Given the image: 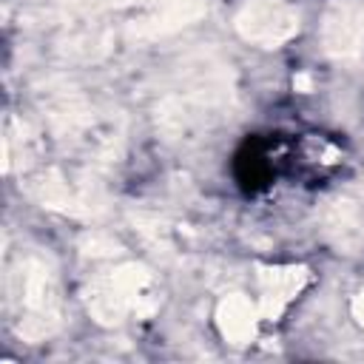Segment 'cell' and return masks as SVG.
I'll list each match as a JSON object with an SVG mask.
<instances>
[{"instance_id": "1", "label": "cell", "mask_w": 364, "mask_h": 364, "mask_svg": "<svg viewBox=\"0 0 364 364\" xmlns=\"http://www.w3.org/2000/svg\"><path fill=\"white\" fill-rule=\"evenodd\" d=\"M40 108L48 131L82 156L94 171L108 168L122 156L125 119L71 85H48L40 94Z\"/></svg>"}, {"instance_id": "2", "label": "cell", "mask_w": 364, "mask_h": 364, "mask_svg": "<svg viewBox=\"0 0 364 364\" xmlns=\"http://www.w3.org/2000/svg\"><path fill=\"white\" fill-rule=\"evenodd\" d=\"M6 301L14 333L23 341H46L63 324V293L57 267L37 247L17 250L6 262Z\"/></svg>"}, {"instance_id": "3", "label": "cell", "mask_w": 364, "mask_h": 364, "mask_svg": "<svg viewBox=\"0 0 364 364\" xmlns=\"http://www.w3.org/2000/svg\"><path fill=\"white\" fill-rule=\"evenodd\" d=\"M85 310L97 324L117 327L125 318L145 321L159 310L162 293L154 270L142 262H122L94 276L82 293Z\"/></svg>"}, {"instance_id": "4", "label": "cell", "mask_w": 364, "mask_h": 364, "mask_svg": "<svg viewBox=\"0 0 364 364\" xmlns=\"http://www.w3.org/2000/svg\"><path fill=\"white\" fill-rule=\"evenodd\" d=\"M20 185L37 205L57 210L63 216L97 219L108 210V193L94 179V173H65L54 165H31L26 168Z\"/></svg>"}, {"instance_id": "5", "label": "cell", "mask_w": 364, "mask_h": 364, "mask_svg": "<svg viewBox=\"0 0 364 364\" xmlns=\"http://www.w3.org/2000/svg\"><path fill=\"white\" fill-rule=\"evenodd\" d=\"M173 91L205 111L213 122H222L236 102V71L219 51L202 48L179 63Z\"/></svg>"}, {"instance_id": "6", "label": "cell", "mask_w": 364, "mask_h": 364, "mask_svg": "<svg viewBox=\"0 0 364 364\" xmlns=\"http://www.w3.org/2000/svg\"><path fill=\"white\" fill-rule=\"evenodd\" d=\"M57 48L71 63H97L111 51L102 0H54Z\"/></svg>"}, {"instance_id": "7", "label": "cell", "mask_w": 364, "mask_h": 364, "mask_svg": "<svg viewBox=\"0 0 364 364\" xmlns=\"http://www.w3.org/2000/svg\"><path fill=\"white\" fill-rule=\"evenodd\" d=\"M233 26L242 40L279 48L299 31V14L287 0H245L233 17Z\"/></svg>"}, {"instance_id": "8", "label": "cell", "mask_w": 364, "mask_h": 364, "mask_svg": "<svg viewBox=\"0 0 364 364\" xmlns=\"http://www.w3.org/2000/svg\"><path fill=\"white\" fill-rule=\"evenodd\" d=\"M321 46L347 60L364 48V0H330L321 17Z\"/></svg>"}, {"instance_id": "9", "label": "cell", "mask_w": 364, "mask_h": 364, "mask_svg": "<svg viewBox=\"0 0 364 364\" xmlns=\"http://www.w3.org/2000/svg\"><path fill=\"white\" fill-rule=\"evenodd\" d=\"M256 282H259V316L267 321H279L284 310L307 287L310 270L304 264H256Z\"/></svg>"}, {"instance_id": "10", "label": "cell", "mask_w": 364, "mask_h": 364, "mask_svg": "<svg viewBox=\"0 0 364 364\" xmlns=\"http://www.w3.org/2000/svg\"><path fill=\"white\" fill-rule=\"evenodd\" d=\"M142 9V17L131 23L128 34L134 40H156L205 17L208 0H151Z\"/></svg>"}, {"instance_id": "11", "label": "cell", "mask_w": 364, "mask_h": 364, "mask_svg": "<svg viewBox=\"0 0 364 364\" xmlns=\"http://www.w3.org/2000/svg\"><path fill=\"white\" fill-rule=\"evenodd\" d=\"M321 233L338 253H358L364 247V208L350 196H336L321 208Z\"/></svg>"}, {"instance_id": "12", "label": "cell", "mask_w": 364, "mask_h": 364, "mask_svg": "<svg viewBox=\"0 0 364 364\" xmlns=\"http://www.w3.org/2000/svg\"><path fill=\"white\" fill-rule=\"evenodd\" d=\"M259 304H253L247 296L242 293H230L219 301L216 307V327L222 333V338L233 347H245L253 341L256 336V324H259Z\"/></svg>"}, {"instance_id": "13", "label": "cell", "mask_w": 364, "mask_h": 364, "mask_svg": "<svg viewBox=\"0 0 364 364\" xmlns=\"http://www.w3.org/2000/svg\"><path fill=\"white\" fill-rule=\"evenodd\" d=\"M131 225L145 239V245L154 247V253H162L165 259L179 256L182 247H185L182 228H176L171 219H165L156 210H134L131 213Z\"/></svg>"}, {"instance_id": "14", "label": "cell", "mask_w": 364, "mask_h": 364, "mask_svg": "<svg viewBox=\"0 0 364 364\" xmlns=\"http://www.w3.org/2000/svg\"><path fill=\"white\" fill-rule=\"evenodd\" d=\"M80 250L85 256H91V259H100V256H117V253H122V245L114 236H108V233H85L82 242H80Z\"/></svg>"}, {"instance_id": "15", "label": "cell", "mask_w": 364, "mask_h": 364, "mask_svg": "<svg viewBox=\"0 0 364 364\" xmlns=\"http://www.w3.org/2000/svg\"><path fill=\"white\" fill-rule=\"evenodd\" d=\"M350 310H353V318H355V321L364 327V290L353 296V301H350Z\"/></svg>"}, {"instance_id": "16", "label": "cell", "mask_w": 364, "mask_h": 364, "mask_svg": "<svg viewBox=\"0 0 364 364\" xmlns=\"http://www.w3.org/2000/svg\"><path fill=\"white\" fill-rule=\"evenodd\" d=\"M293 88L301 91V94L313 91V80H310V74H296V77H293Z\"/></svg>"}, {"instance_id": "17", "label": "cell", "mask_w": 364, "mask_h": 364, "mask_svg": "<svg viewBox=\"0 0 364 364\" xmlns=\"http://www.w3.org/2000/svg\"><path fill=\"white\" fill-rule=\"evenodd\" d=\"M111 6H119V9H125V6H148L151 0H108Z\"/></svg>"}]
</instances>
